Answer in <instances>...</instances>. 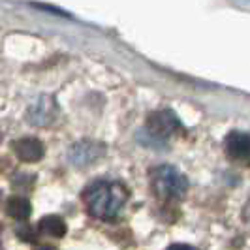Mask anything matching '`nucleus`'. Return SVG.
I'll use <instances>...</instances> for the list:
<instances>
[{"label":"nucleus","instance_id":"3","mask_svg":"<svg viewBox=\"0 0 250 250\" xmlns=\"http://www.w3.org/2000/svg\"><path fill=\"white\" fill-rule=\"evenodd\" d=\"M181 128V123L173 111H156L150 113L147 119V134L156 139H166L173 136Z\"/></svg>","mask_w":250,"mask_h":250},{"label":"nucleus","instance_id":"12","mask_svg":"<svg viewBox=\"0 0 250 250\" xmlns=\"http://www.w3.org/2000/svg\"><path fill=\"white\" fill-rule=\"evenodd\" d=\"M245 214H247V220L250 222V201H249V205H247V211H245Z\"/></svg>","mask_w":250,"mask_h":250},{"label":"nucleus","instance_id":"13","mask_svg":"<svg viewBox=\"0 0 250 250\" xmlns=\"http://www.w3.org/2000/svg\"><path fill=\"white\" fill-rule=\"evenodd\" d=\"M0 250H4V247H2V243H0Z\"/></svg>","mask_w":250,"mask_h":250},{"label":"nucleus","instance_id":"6","mask_svg":"<svg viewBox=\"0 0 250 250\" xmlns=\"http://www.w3.org/2000/svg\"><path fill=\"white\" fill-rule=\"evenodd\" d=\"M226 150L228 154L239 160V162H249L250 160V134L245 132H231L226 138Z\"/></svg>","mask_w":250,"mask_h":250},{"label":"nucleus","instance_id":"5","mask_svg":"<svg viewBox=\"0 0 250 250\" xmlns=\"http://www.w3.org/2000/svg\"><path fill=\"white\" fill-rule=\"evenodd\" d=\"M55 117H57V104H55V100L49 98V96L38 98V100L30 105L28 113H26L28 123L34 126L51 125V123L55 121Z\"/></svg>","mask_w":250,"mask_h":250},{"label":"nucleus","instance_id":"9","mask_svg":"<svg viewBox=\"0 0 250 250\" xmlns=\"http://www.w3.org/2000/svg\"><path fill=\"white\" fill-rule=\"evenodd\" d=\"M6 213H8V216L15 218V220H26L32 213L30 201L23 198V196H12L10 200L6 201Z\"/></svg>","mask_w":250,"mask_h":250},{"label":"nucleus","instance_id":"11","mask_svg":"<svg viewBox=\"0 0 250 250\" xmlns=\"http://www.w3.org/2000/svg\"><path fill=\"white\" fill-rule=\"evenodd\" d=\"M34 250H57L55 247H51V245H40V247H36Z\"/></svg>","mask_w":250,"mask_h":250},{"label":"nucleus","instance_id":"2","mask_svg":"<svg viewBox=\"0 0 250 250\" xmlns=\"http://www.w3.org/2000/svg\"><path fill=\"white\" fill-rule=\"evenodd\" d=\"M152 190L160 200H181L187 196L188 181L173 166H160L152 171Z\"/></svg>","mask_w":250,"mask_h":250},{"label":"nucleus","instance_id":"4","mask_svg":"<svg viewBox=\"0 0 250 250\" xmlns=\"http://www.w3.org/2000/svg\"><path fill=\"white\" fill-rule=\"evenodd\" d=\"M105 154V149L98 145V143H92V141H79L72 145V149L68 150V158L70 162L77 166V167H85L94 164L100 156Z\"/></svg>","mask_w":250,"mask_h":250},{"label":"nucleus","instance_id":"7","mask_svg":"<svg viewBox=\"0 0 250 250\" xmlns=\"http://www.w3.org/2000/svg\"><path fill=\"white\" fill-rule=\"evenodd\" d=\"M13 149H15L17 158L23 160V162L32 164V162H40V160L43 158V145H42V141L36 138L17 139L15 145H13Z\"/></svg>","mask_w":250,"mask_h":250},{"label":"nucleus","instance_id":"8","mask_svg":"<svg viewBox=\"0 0 250 250\" xmlns=\"http://www.w3.org/2000/svg\"><path fill=\"white\" fill-rule=\"evenodd\" d=\"M38 229H40L42 235H49V237H55V239H61L66 235V224H64V220L61 216H55V214L43 216L40 220V224H38Z\"/></svg>","mask_w":250,"mask_h":250},{"label":"nucleus","instance_id":"1","mask_svg":"<svg viewBox=\"0 0 250 250\" xmlns=\"http://www.w3.org/2000/svg\"><path fill=\"white\" fill-rule=\"evenodd\" d=\"M128 200V192L123 185L111 181H96L83 192V201L90 216L105 222L115 220Z\"/></svg>","mask_w":250,"mask_h":250},{"label":"nucleus","instance_id":"10","mask_svg":"<svg viewBox=\"0 0 250 250\" xmlns=\"http://www.w3.org/2000/svg\"><path fill=\"white\" fill-rule=\"evenodd\" d=\"M166 250H196V249H194V247H190V245H185V243H177V245L167 247Z\"/></svg>","mask_w":250,"mask_h":250}]
</instances>
